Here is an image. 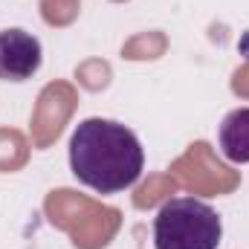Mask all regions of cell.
Returning a JSON list of instances; mask_svg holds the SVG:
<instances>
[{"mask_svg":"<svg viewBox=\"0 0 249 249\" xmlns=\"http://www.w3.org/2000/svg\"><path fill=\"white\" fill-rule=\"evenodd\" d=\"M145 151L136 133L113 119H84L70 136V171L81 186L99 194H119L136 186Z\"/></svg>","mask_w":249,"mask_h":249,"instance_id":"6da1fadb","label":"cell"},{"mask_svg":"<svg viewBox=\"0 0 249 249\" xmlns=\"http://www.w3.org/2000/svg\"><path fill=\"white\" fill-rule=\"evenodd\" d=\"M223 238L220 214L197 197H171L154 217L157 249H217Z\"/></svg>","mask_w":249,"mask_h":249,"instance_id":"7a4b0ae2","label":"cell"},{"mask_svg":"<svg viewBox=\"0 0 249 249\" xmlns=\"http://www.w3.org/2000/svg\"><path fill=\"white\" fill-rule=\"evenodd\" d=\"M44 61L41 41L26 29H3L0 32V81H26Z\"/></svg>","mask_w":249,"mask_h":249,"instance_id":"3957f363","label":"cell"},{"mask_svg":"<svg viewBox=\"0 0 249 249\" xmlns=\"http://www.w3.org/2000/svg\"><path fill=\"white\" fill-rule=\"evenodd\" d=\"M217 148L223 160L235 165L249 162V107H238L226 113V119L217 127Z\"/></svg>","mask_w":249,"mask_h":249,"instance_id":"277c9868","label":"cell"}]
</instances>
